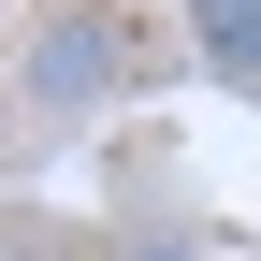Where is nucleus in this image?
<instances>
[{
    "mask_svg": "<svg viewBox=\"0 0 261 261\" xmlns=\"http://www.w3.org/2000/svg\"><path fill=\"white\" fill-rule=\"evenodd\" d=\"M15 87H29V116H44V130L130 102V0H44V15H29Z\"/></svg>",
    "mask_w": 261,
    "mask_h": 261,
    "instance_id": "obj_1",
    "label": "nucleus"
},
{
    "mask_svg": "<svg viewBox=\"0 0 261 261\" xmlns=\"http://www.w3.org/2000/svg\"><path fill=\"white\" fill-rule=\"evenodd\" d=\"M189 58H203L218 87L261 102V0H189Z\"/></svg>",
    "mask_w": 261,
    "mask_h": 261,
    "instance_id": "obj_2",
    "label": "nucleus"
},
{
    "mask_svg": "<svg viewBox=\"0 0 261 261\" xmlns=\"http://www.w3.org/2000/svg\"><path fill=\"white\" fill-rule=\"evenodd\" d=\"M116 261H218V247H203V232H130Z\"/></svg>",
    "mask_w": 261,
    "mask_h": 261,
    "instance_id": "obj_3",
    "label": "nucleus"
},
{
    "mask_svg": "<svg viewBox=\"0 0 261 261\" xmlns=\"http://www.w3.org/2000/svg\"><path fill=\"white\" fill-rule=\"evenodd\" d=\"M0 261H15V247H0Z\"/></svg>",
    "mask_w": 261,
    "mask_h": 261,
    "instance_id": "obj_4",
    "label": "nucleus"
}]
</instances>
